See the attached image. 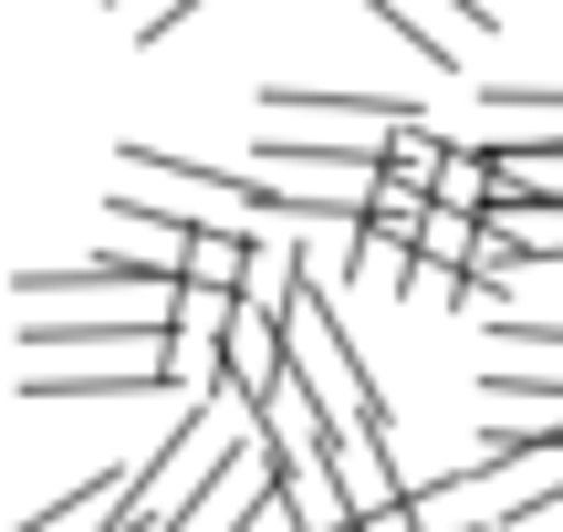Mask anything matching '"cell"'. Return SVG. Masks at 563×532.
<instances>
[{
	"instance_id": "8992f818",
	"label": "cell",
	"mask_w": 563,
	"mask_h": 532,
	"mask_svg": "<svg viewBox=\"0 0 563 532\" xmlns=\"http://www.w3.org/2000/svg\"><path fill=\"white\" fill-rule=\"evenodd\" d=\"M355 532H428L418 501H386V512H355Z\"/></svg>"
},
{
	"instance_id": "6da1fadb",
	"label": "cell",
	"mask_w": 563,
	"mask_h": 532,
	"mask_svg": "<svg viewBox=\"0 0 563 532\" xmlns=\"http://www.w3.org/2000/svg\"><path fill=\"white\" fill-rule=\"evenodd\" d=\"M32 408H167L188 397L178 345H136V355H95V366H32L21 376Z\"/></svg>"
},
{
	"instance_id": "52a82bcc",
	"label": "cell",
	"mask_w": 563,
	"mask_h": 532,
	"mask_svg": "<svg viewBox=\"0 0 563 532\" xmlns=\"http://www.w3.org/2000/svg\"><path fill=\"white\" fill-rule=\"evenodd\" d=\"M501 345H522V355H563V324H501Z\"/></svg>"
},
{
	"instance_id": "3957f363",
	"label": "cell",
	"mask_w": 563,
	"mask_h": 532,
	"mask_svg": "<svg viewBox=\"0 0 563 532\" xmlns=\"http://www.w3.org/2000/svg\"><path fill=\"white\" fill-rule=\"evenodd\" d=\"M481 397L522 418H563V366H481Z\"/></svg>"
},
{
	"instance_id": "7a4b0ae2",
	"label": "cell",
	"mask_w": 563,
	"mask_h": 532,
	"mask_svg": "<svg viewBox=\"0 0 563 532\" xmlns=\"http://www.w3.org/2000/svg\"><path fill=\"white\" fill-rule=\"evenodd\" d=\"M209 397H241V408H262L282 387V313L251 303V292H230L220 303V334H209V366H199Z\"/></svg>"
},
{
	"instance_id": "5b68a950",
	"label": "cell",
	"mask_w": 563,
	"mask_h": 532,
	"mask_svg": "<svg viewBox=\"0 0 563 532\" xmlns=\"http://www.w3.org/2000/svg\"><path fill=\"white\" fill-rule=\"evenodd\" d=\"M199 11H209V0H146L136 42H146V53H157V42H178V32H188V21H199Z\"/></svg>"
},
{
	"instance_id": "277c9868",
	"label": "cell",
	"mask_w": 563,
	"mask_h": 532,
	"mask_svg": "<svg viewBox=\"0 0 563 532\" xmlns=\"http://www.w3.org/2000/svg\"><path fill=\"white\" fill-rule=\"evenodd\" d=\"M481 115H532V125H563V95L553 84H490Z\"/></svg>"
},
{
	"instance_id": "ba28073f",
	"label": "cell",
	"mask_w": 563,
	"mask_h": 532,
	"mask_svg": "<svg viewBox=\"0 0 563 532\" xmlns=\"http://www.w3.org/2000/svg\"><path fill=\"white\" fill-rule=\"evenodd\" d=\"M115 11H136V0H115Z\"/></svg>"
}]
</instances>
